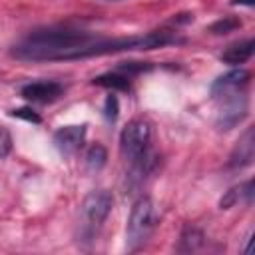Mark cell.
I'll list each match as a JSON object with an SVG mask.
<instances>
[{
	"mask_svg": "<svg viewBox=\"0 0 255 255\" xmlns=\"http://www.w3.org/2000/svg\"><path fill=\"white\" fill-rule=\"evenodd\" d=\"M175 42H181V38L165 28L141 36L108 38L72 26H48L36 28L22 36L10 48V56L22 62H68L126 50H153Z\"/></svg>",
	"mask_w": 255,
	"mask_h": 255,
	"instance_id": "obj_1",
	"label": "cell"
},
{
	"mask_svg": "<svg viewBox=\"0 0 255 255\" xmlns=\"http://www.w3.org/2000/svg\"><path fill=\"white\" fill-rule=\"evenodd\" d=\"M149 141H151V126L147 120L135 118L126 124V128L120 133V151L122 157L133 167L139 163L149 161L153 155L149 153Z\"/></svg>",
	"mask_w": 255,
	"mask_h": 255,
	"instance_id": "obj_2",
	"label": "cell"
},
{
	"mask_svg": "<svg viewBox=\"0 0 255 255\" xmlns=\"http://www.w3.org/2000/svg\"><path fill=\"white\" fill-rule=\"evenodd\" d=\"M155 205L149 197H139L128 217L126 227V247L128 251H137L147 243L155 229Z\"/></svg>",
	"mask_w": 255,
	"mask_h": 255,
	"instance_id": "obj_3",
	"label": "cell"
},
{
	"mask_svg": "<svg viewBox=\"0 0 255 255\" xmlns=\"http://www.w3.org/2000/svg\"><path fill=\"white\" fill-rule=\"evenodd\" d=\"M114 207V195L106 189L90 191L80 205V235L94 237V233L104 225Z\"/></svg>",
	"mask_w": 255,
	"mask_h": 255,
	"instance_id": "obj_4",
	"label": "cell"
},
{
	"mask_svg": "<svg viewBox=\"0 0 255 255\" xmlns=\"http://www.w3.org/2000/svg\"><path fill=\"white\" fill-rule=\"evenodd\" d=\"M221 98V106L217 110V118H215V126L219 129H231L235 128L239 122L245 120L247 116V96L241 92V90H235V92H229V94H223L219 96Z\"/></svg>",
	"mask_w": 255,
	"mask_h": 255,
	"instance_id": "obj_5",
	"label": "cell"
},
{
	"mask_svg": "<svg viewBox=\"0 0 255 255\" xmlns=\"http://www.w3.org/2000/svg\"><path fill=\"white\" fill-rule=\"evenodd\" d=\"M86 131H88V126H86V124L58 128V129L54 131V145H56V149H58L62 155H72V153H76V151L84 145Z\"/></svg>",
	"mask_w": 255,
	"mask_h": 255,
	"instance_id": "obj_6",
	"label": "cell"
},
{
	"mask_svg": "<svg viewBox=\"0 0 255 255\" xmlns=\"http://www.w3.org/2000/svg\"><path fill=\"white\" fill-rule=\"evenodd\" d=\"M20 94L28 102L48 104V102L58 100L64 94V86L58 84V82H54V80H40V82H30V84L22 86Z\"/></svg>",
	"mask_w": 255,
	"mask_h": 255,
	"instance_id": "obj_7",
	"label": "cell"
},
{
	"mask_svg": "<svg viewBox=\"0 0 255 255\" xmlns=\"http://www.w3.org/2000/svg\"><path fill=\"white\" fill-rule=\"evenodd\" d=\"M253 155H255V129L247 128L243 131V135L237 139V143L229 155V167H235V169L247 167V165H251Z\"/></svg>",
	"mask_w": 255,
	"mask_h": 255,
	"instance_id": "obj_8",
	"label": "cell"
},
{
	"mask_svg": "<svg viewBox=\"0 0 255 255\" xmlns=\"http://www.w3.org/2000/svg\"><path fill=\"white\" fill-rule=\"evenodd\" d=\"M249 78H251V74L247 70H243V68L231 70V72L219 76L211 84V96L213 98H219L223 94H229V92H235V90H243L249 84Z\"/></svg>",
	"mask_w": 255,
	"mask_h": 255,
	"instance_id": "obj_9",
	"label": "cell"
},
{
	"mask_svg": "<svg viewBox=\"0 0 255 255\" xmlns=\"http://www.w3.org/2000/svg\"><path fill=\"white\" fill-rule=\"evenodd\" d=\"M253 50H255V42H253V38L235 42V44H231L229 48H225V52L221 54V62L231 64V66L245 64V62L253 56Z\"/></svg>",
	"mask_w": 255,
	"mask_h": 255,
	"instance_id": "obj_10",
	"label": "cell"
},
{
	"mask_svg": "<svg viewBox=\"0 0 255 255\" xmlns=\"http://www.w3.org/2000/svg\"><path fill=\"white\" fill-rule=\"evenodd\" d=\"M203 241H205L203 231H201V229H197V227L187 225V227L181 231V235H179L177 251H179V253H193V251L201 249Z\"/></svg>",
	"mask_w": 255,
	"mask_h": 255,
	"instance_id": "obj_11",
	"label": "cell"
},
{
	"mask_svg": "<svg viewBox=\"0 0 255 255\" xmlns=\"http://www.w3.org/2000/svg\"><path fill=\"white\" fill-rule=\"evenodd\" d=\"M241 199H245L247 203H251V199H253V181H251V179L245 181L243 185L231 187V189L221 197L219 207H221V209H229V207H233V205H235L237 201H241Z\"/></svg>",
	"mask_w": 255,
	"mask_h": 255,
	"instance_id": "obj_12",
	"label": "cell"
},
{
	"mask_svg": "<svg viewBox=\"0 0 255 255\" xmlns=\"http://www.w3.org/2000/svg\"><path fill=\"white\" fill-rule=\"evenodd\" d=\"M92 84L102 86V88H108V90L128 92L129 90V76H124L120 72H108V74H102V76L94 78Z\"/></svg>",
	"mask_w": 255,
	"mask_h": 255,
	"instance_id": "obj_13",
	"label": "cell"
},
{
	"mask_svg": "<svg viewBox=\"0 0 255 255\" xmlns=\"http://www.w3.org/2000/svg\"><path fill=\"white\" fill-rule=\"evenodd\" d=\"M106 161H108V151H106L104 145L96 143L86 151V167H88V171H92V173L100 171L106 165Z\"/></svg>",
	"mask_w": 255,
	"mask_h": 255,
	"instance_id": "obj_14",
	"label": "cell"
},
{
	"mask_svg": "<svg viewBox=\"0 0 255 255\" xmlns=\"http://www.w3.org/2000/svg\"><path fill=\"white\" fill-rule=\"evenodd\" d=\"M237 28H241V20H239V18H235V16H223L221 20H217V22H213V24L209 26V32L219 36V34L235 32Z\"/></svg>",
	"mask_w": 255,
	"mask_h": 255,
	"instance_id": "obj_15",
	"label": "cell"
},
{
	"mask_svg": "<svg viewBox=\"0 0 255 255\" xmlns=\"http://www.w3.org/2000/svg\"><path fill=\"white\" fill-rule=\"evenodd\" d=\"M147 70H151V64L149 62H120L116 66V72H120L124 76L141 74V72H147Z\"/></svg>",
	"mask_w": 255,
	"mask_h": 255,
	"instance_id": "obj_16",
	"label": "cell"
},
{
	"mask_svg": "<svg viewBox=\"0 0 255 255\" xmlns=\"http://www.w3.org/2000/svg\"><path fill=\"white\" fill-rule=\"evenodd\" d=\"M118 114H120V102H118V96L110 94V96L106 98V102H104V116H106L108 122H116Z\"/></svg>",
	"mask_w": 255,
	"mask_h": 255,
	"instance_id": "obj_17",
	"label": "cell"
},
{
	"mask_svg": "<svg viewBox=\"0 0 255 255\" xmlns=\"http://www.w3.org/2000/svg\"><path fill=\"white\" fill-rule=\"evenodd\" d=\"M10 116H12V118L26 120V122H30V124H40V122H42V118H40L32 108H18V110H12Z\"/></svg>",
	"mask_w": 255,
	"mask_h": 255,
	"instance_id": "obj_18",
	"label": "cell"
},
{
	"mask_svg": "<svg viewBox=\"0 0 255 255\" xmlns=\"http://www.w3.org/2000/svg\"><path fill=\"white\" fill-rule=\"evenodd\" d=\"M12 135L6 128H0V157H6L12 151Z\"/></svg>",
	"mask_w": 255,
	"mask_h": 255,
	"instance_id": "obj_19",
	"label": "cell"
},
{
	"mask_svg": "<svg viewBox=\"0 0 255 255\" xmlns=\"http://www.w3.org/2000/svg\"><path fill=\"white\" fill-rule=\"evenodd\" d=\"M231 4H243V6H253L255 0H231Z\"/></svg>",
	"mask_w": 255,
	"mask_h": 255,
	"instance_id": "obj_20",
	"label": "cell"
},
{
	"mask_svg": "<svg viewBox=\"0 0 255 255\" xmlns=\"http://www.w3.org/2000/svg\"><path fill=\"white\" fill-rule=\"evenodd\" d=\"M112 2H118V0H112Z\"/></svg>",
	"mask_w": 255,
	"mask_h": 255,
	"instance_id": "obj_21",
	"label": "cell"
}]
</instances>
